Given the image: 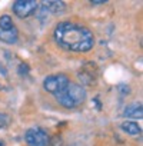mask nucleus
<instances>
[{
    "label": "nucleus",
    "mask_w": 143,
    "mask_h": 146,
    "mask_svg": "<svg viewBox=\"0 0 143 146\" xmlns=\"http://www.w3.org/2000/svg\"><path fill=\"white\" fill-rule=\"evenodd\" d=\"M54 42L70 52H89L95 46L93 33L77 23L60 22L53 32Z\"/></svg>",
    "instance_id": "f257e3e1"
},
{
    "label": "nucleus",
    "mask_w": 143,
    "mask_h": 146,
    "mask_svg": "<svg viewBox=\"0 0 143 146\" xmlns=\"http://www.w3.org/2000/svg\"><path fill=\"white\" fill-rule=\"evenodd\" d=\"M54 98L59 105H62L63 108L72 109V108H76L85 102L86 90L77 83H69L67 88L64 90H62L60 93L54 95Z\"/></svg>",
    "instance_id": "f03ea898"
},
{
    "label": "nucleus",
    "mask_w": 143,
    "mask_h": 146,
    "mask_svg": "<svg viewBox=\"0 0 143 146\" xmlns=\"http://www.w3.org/2000/svg\"><path fill=\"white\" fill-rule=\"evenodd\" d=\"M69 83L70 82H69V79L64 75H50V76H47L43 80V88H44L46 92L57 95L62 90H64Z\"/></svg>",
    "instance_id": "7ed1b4c3"
},
{
    "label": "nucleus",
    "mask_w": 143,
    "mask_h": 146,
    "mask_svg": "<svg viewBox=\"0 0 143 146\" xmlns=\"http://www.w3.org/2000/svg\"><path fill=\"white\" fill-rule=\"evenodd\" d=\"M24 139L29 146H47L49 145V135L42 127H30L26 132Z\"/></svg>",
    "instance_id": "20e7f679"
},
{
    "label": "nucleus",
    "mask_w": 143,
    "mask_h": 146,
    "mask_svg": "<svg viewBox=\"0 0 143 146\" xmlns=\"http://www.w3.org/2000/svg\"><path fill=\"white\" fill-rule=\"evenodd\" d=\"M36 7L37 3L33 0H17L13 3V13L20 19H26L36 12Z\"/></svg>",
    "instance_id": "39448f33"
},
{
    "label": "nucleus",
    "mask_w": 143,
    "mask_h": 146,
    "mask_svg": "<svg viewBox=\"0 0 143 146\" xmlns=\"http://www.w3.org/2000/svg\"><path fill=\"white\" fill-rule=\"evenodd\" d=\"M17 37H19V33H17V29L15 26L12 29H7V30H2V29H0V40H2L3 43L15 44L17 42Z\"/></svg>",
    "instance_id": "423d86ee"
},
{
    "label": "nucleus",
    "mask_w": 143,
    "mask_h": 146,
    "mask_svg": "<svg viewBox=\"0 0 143 146\" xmlns=\"http://www.w3.org/2000/svg\"><path fill=\"white\" fill-rule=\"evenodd\" d=\"M43 6L46 7V10H49L54 15H62L66 10V5L63 2H44Z\"/></svg>",
    "instance_id": "0eeeda50"
},
{
    "label": "nucleus",
    "mask_w": 143,
    "mask_h": 146,
    "mask_svg": "<svg viewBox=\"0 0 143 146\" xmlns=\"http://www.w3.org/2000/svg\"><path fill=\"white\" fill-rule=\"evenodd\" d=\"M122 129L127 133V135H132V136H137L142 133V129L140 126L136 123V122H130V120H126L122 123Z\"/></svg>",
    "instance_id": "6e6552de"
},
{
    "label": "nucleus",
    "mask_w": 143,
    "mask_h": 146,
    "mask_svg": "<svg viewBox=\"0 0 143 146\" xmlns=\"http://www.w3.org/2000/svg\"><path fill=\"white\" fill-rule=\"evenodd\" d=\"M142 105L140 103H133V105H129L126 109H124V116L127 117H142Z\"/></svg>",
    "instance_id": "1a4fd4ad"
},
{
    "label": "nucleus",
    "mask_w": 143,
    "mask_h": 146,
    "mask_svg": "<svg viewBox=\"0 0 143 146\" xmlns=\"http://www.w3.org/2000/svg\"><path fill=\"white\" fill-rule=\"evenodd\" d=\"M12 27H13V22H12L10 16H7V15L0 16V29L7 30V29H12Z\"/></svg>",
    "instance_id": "9d476101"
},
{
    "label": "nucleus",
    "mask_w": 143,
    "mask_h": 146,
    "mask_svg": "<svg viewBox=\"0 0 143 146\" xmlns=\"http://www.w3.org/2000/svg\"><path fill=\"white\" fill-rule=\"evenodd\" d=\"M7 122H9V117L3 113H0V129H3L7 126Z\"/></svg>",
    "instance_id": "9b49d317"
},
{
    "label": "nucleus",
    "mask_w": 143,
    "mask_h": 146,
    "mask_svg": "<svg viewBox=\"0 0 143 146\" xmlns=\"http://www.w3.org/2000/svg\"><path fill=\"white\" fill-rule=\"evenodd\" d=\"M102 3H105V2H92V5H102Z\"/></svg>",
    "instance_id": "f8f14e48"
},
{
    "label": "nucleus",
    "mask_w": 143,
    "mask_h": 146,
    "mask_svg": "<svg viewBox=\"0 0 143 146\" xmlns=\"http://www.w3.org/2000/svg\"><path fill=\"white\" fill-rule=\"evenodd\" d=\"M0 146H3V142L2 140H0Z\"/></svg>",
    "instance_id": "ddd939ff"
}]
</instances>
